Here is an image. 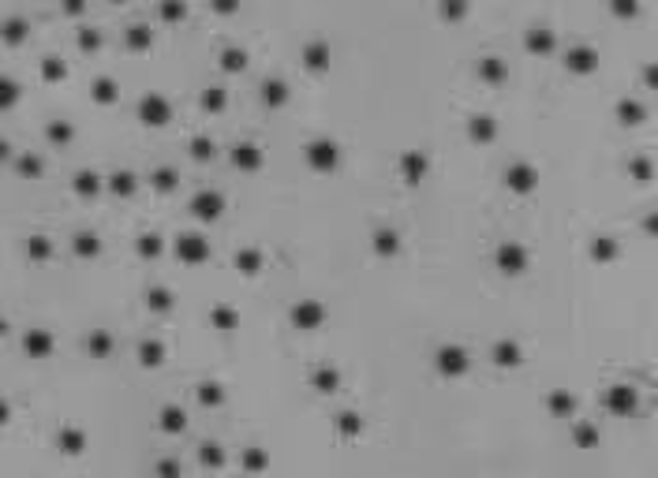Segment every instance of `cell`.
Listing matches in <instances>:
<instances>
[{
  "label": "cell",
  "mask_w": 658,
  "mask_h": 478,
  "mask_svg": "<svg viewBox=\"0 0 658 478\" xmlns=\"http://www.w3.org/2000/svg\"><path fill=\"white\" fill-rule=\"evenodd\" d=\"M396 172H401V180L408 183V187H415L419 180H427V172H430V157L423 154V150H404V154H401V165H396Z\"/></svg>",
  "instance_id": "cell-11"
},
{
  "label": "cell",
  "mask_w": 658,
  "mask_h": 478,
  "mask_svg": "<svg viewBox=\"0 0 658 478\" xmlns=\"http://www.w3.org/2000/svg\"><path fill=\"white\" fill-rule=\"evenodd\" d=\"M221 213H224V194L221 191H195L191 194V217H195L199 224L217 221Z\"/></svg>",
  "instance_id": "cell-7"
},
{
  "label": "cell",
  "mask_w": 658,
  "mask_h": 478,
  "mask_svg": "<svg viewBox=\"0 0 658 478\" xmlns=\"http://www.w3.org/2000/svg\"><path fill=\"white\" fill-rule=\"evenodd\" d=\"M475 75H479V82H487V86H501L505 79H509V60L487 52V57L475 64Z\"/></svg>",
  "instance_id": "cell-15"
},
{
  "label": "cell",
  "mask_w": 658,
  "mask_h": 478,
  "mask_svg": "<svg viewBox=\"0 0 658 478\" xmlns=\"http://www.w3.org/2000/svg\"><path fill=\"white\" fill-rule=\"evenodd\" d=\"M86 352H90L94 358H109L113 355V336L105 333V329L90 333V336H86Z\"/></svg>",
  "instance_id": "cell-40"
},
{
  "label": "cell",
  "mask_w": 658,
  "mask_h": 478,
  "mask_svg": "<svg viewBox=\"0 0 658 478\" xmlns=\"http://www.w3.org/2000/svg\"><path fill=\"white\" fill-rule=\"evenodd\" d=\"M165 340H157V336H146V340H138L135 347V358H138V366H146V370H157L161 363H165Z\"/></svg>",
  "instance_id": "cell-17"
},
{
  "label": "cell",
  "mask_w": 658,
  "mask_h": 478,
  "mask_svg": "<svg viewBox=\"0 0 658 478\" xmlns=\"http://www.w3.org/2000/svg\"><path fill=\"white\" fill-rule=\"evenodd\" d=\"M45 135H49L52 146H68L75 131H71V124H64V120H52V124L45 127Z\"/></svg>",
  "instance_id": "cell-48"
},
{
  "label": "cell",
  "mask_w": 658,
  "mask_h": 478,
  "mask_svg": "<svg viewBox=\"0 0 658 478\" xmlns=\"http://www.w3.org/2000/svg\"><path fill=\"white\" fill-rule=\"evenodd\" d=\"M303 157H307L310 168L326 176V172H337V165H341V146L333 143V138H310Z\"/></svg>",
  "instance_id": "cell-2"
},
{
  "label": "cell",
  "mask_w": 658,
  "mask_h": 478,
  "mask_svg": "<svg viewBox=\"0 0 658 478\" xmlns=\"http://www.w3.org/2000/svg\"><path fill=\"white\" fill-rule=\"evenodd\" d=\"M19 172H23V176H41V157L38 154H23L19 157Z\"/></svg>",
  "instance_id": "cell-57"
},
{
  "label": "cell",
  "mask_w": 658,
  "mask_h": 478,
  "mask_svg": "<svg viewBox=\"0 0 658 478\" xmlns=\"http://www.w3.org/2000/svg\"><path fill=\"white\" fill-rule=\"evenodd\" d=\"M172 251H176L183 266H202V262H210V239H202L199 232H183Z\"/></svg>",
  "instance_id": "cell-6"
},
{
  "label": "cell",
  "mask_w": 658,
  "mask_h": 478,
  "mask_svg": "<svg viewBox=\"0 0 658 478\" xmlns=\"http://www.w3.org/2000/svg\"><path fill=\"white\" fill-rule=\"evenodd\" d=\"M64 75H68L64 60H57V57H45V60H41V79H45V82H60Z\"/></svg>",
  "instance_id": "cell-50"
},
{
  "label": "cell",
  "mask_w": 658,
  "mask_h": 478,
  "mask_svg": "<svg viewBox=\"0 0 658 478\" xmlns=\"http://www.w3.org/2000/svg\"><path fill=\"white\" fill-rule=\"evenodd\" d=\"M79 49H83V52H98V49H101V30L83 27V30H79Z\"/></svg>",
  "instance_id": "cell-54"
},
{
  "label": "cell",
  "mask_w": 658,
  "mask_h": 478,
  "mask_svg": "<svg viewBox=\"0 0 658 478\" xmlns=\"http://www.w3.org/2000/svg\"><path fill=\"white\" fill-rule=\"evenodd\" d=\"M434 366H438L441 377H464L471 370V355H468V347H460V344H441L434 352Z\"/></svg>",
  "instance_id": "cell-3"
},
{
  "label": "cell",
  "mask_w": 658,
  "mask_h": 478,
  "mask_svg": "<svg viewBox=\"0 0 658 478\" xmlns=\"http://www.w3.org/2000/svg\"><path fill=\"white\" fill-rule=\"evenodd\" d=\"M23 347H27L30 358H49L52 355V333L49 329H30L23 336Z\"/></svg>",
  "instance_id": "cell-24"
},
{
  "label": "cell",
  "mask_w": 658,
  "mask_h": 478,
  "mask_svg": "<svg viewBox=\"0 0 658 478\" xmlns=\"http://www.w3.org/2000/svg\"><path fill=\"white\" fill-rule=\"evenodd\" d=\"M546 407H550V415L554 419H573L576 415V396L568 393V389H554L546 400Z\"/></svg>",
  "instance_id": "cell-27"
},
{
  "label": "cell",
  "mask_w": 658,
  "mask_h": 478,
  "mask_svg": "<svg viewBox=\"0 0 658 478\" xmlns=\"http://www.w3.org/2000/svg\"><path fill=\"white\" fill-rule=\"evenodd\" d=\"M438 15L445 19V23H464V19H468V0H441Z\"/></svg>",
  "instance_id": "cell-45"
},
{
  "label": "cell",
  "mask_w": 658,
  "mask_h": 478,
  "mask_svg": "<svg viewBox=\"0 0 658 478\" xmlns=\"http://www.w3.org/2000/svg\"><path fill=\"white\" fill-rule=\"evenodd\" d=\"M613 113H617V124H621V127H640L643 120H647V105L636 101V97H621Z\"/></svg>",
  "instance_id": "cell-22"
},
{
  "label": "cell",
  "mask_w": 658,
  "mask_h": 478,
  "mask_svg": "<svg viewBox=\"0 0 658 478\" xmlns=\"http://www.w3.org/2000/svg\"><path fill=\"white\" fill-rule=\"evenodd\" d=\"M90 97H94L98 105H116V101H120V86H116V79H109V75H101V79L94 82Z\"/></svg>",
  "instance_id": "cell-35"
},
{
  "label": "cell",
  "mask_w": 658,
  "mask_h": 478,
  "mask_svg": "<svg viewBox=\"0 0 658 478\" xmlns=\"http://www.w3.org/2000/svg\"><path fill=\"white\" fill-rule=\"evenodd\" d=\"M157 471L161 475H180V463L176 460H165V463H157Z\"/></svg>",
  "instance_id": "cell-60"
},
{
  "label": "cell",
  "mask_w": 658,
  "mask_h": 478,
  "mask_svg": "<svg viewBox=\"0 0 658 478\" xmlns=\"http://www.w3.org/2000/svg\"><path fill=\"white\" fill-rule=\"evenodd\" d=\"M613 19H636L640 15V0H610Z\"/></svg>",
  "instance_id": "cell-51"
},
{
  "label": "cell",
  "mask_w": 658,
  "mask_h": 478,
  "mask_svg": "<svg viewBox=\"0 0 658 478\" xmlns=\"http://www.w3.org/2000/svg\"><path fill=\"white\" fill-rule=\"evenodd\" d=\"M8 415H12V407H8L4 400H0V426H4V422H8Z\"/></svg>",
  "instance_id": "cell-61"
},
{
  "label": "cell",
  "mask_w": 658,
  "mask_h": 478,
  "mask_svg": "<svg viewBox=\"0 0 658 478\" xmlns=\"http://www.w3.org/2000/svg\"><path fill=\"white\" fill-rule=\"evenodd\" d=\"M494 266H498L501 277H524L527 266H531V254H527L524 243H513V239H505L498 251H494Z\"/></svg>",
  "instance_id": "cell-1"
},
{
  "label": "cell",
  "mask_w": 658,
  "mask_h": 478,
  "mask_svg": "<svg viewBox=\"0 0 658 478\" xmlns=\"http://www.w3.org/2000/svg\"><path fill=\"white\" fill-rule=\"evenodd\" d=\"M60 449L68 456H79L86 449V433L83 430H60Z\"/></svg>",
  "instance_id": "cell-47"
},
{
  "label": "cell",
  "mask_w": 658,
  "mask_h": 478,
  "mask_svg": "<svg viewBox=\"0 0 658 478\" xmlns=\"http://www.w3.org/2000/svg\"><path fill=\"white\" fill-rule=\"evenodd\" d=\"M199 463H202V467H213V471H221V467H224L221 444H217V441H206V444H202V449H199Z\"/></svg>",
  "instance_id": "cell-46"
},
{
  "label": "cell",
  "mask_w": 658,
  "mask_h": 478,
  "mask_svg": "<svg viewBox=\"0 0 658 478\" xmlns=\"http://www.w3.org/2000/svg\"><path fill=\"white\" fill-rule=\"evenodd\" d=\"M27 254L34 258V262H45V258L52 254V243H49L45 236H34V239H30V243H27Z\"/></svg>",
  "instance_id": "cell-53"
},
{
  "label": "cell",
  "mask_w": 658,
  "mask_h": 478,
  "mask_svg": "<svg viewBox=\"0 0 658 478\" xmlns=\"http://www.w3.org/2000/svg\"><path fill=\"white\" fill-rule=\"evenodd\" d=\"M565 71L568 75H595L599 71V49L595 45H568L565 49Z\"/></svg>",
  "instance_id": "cell-10"
},
{
  "label": "cell",
  "mask_w": 658,
  "mask_h": 478,
  "mask_svg": "<svg viewBox=\"0 0 658 478\" xmlns=\"http://www.w3.org/2000/svg\"><path fill=\"white\" fill-rule=\"evenodd\" d=\"M135 251H138V258H161V251H165V239H161L157 232H143V236H138V243H135Z\"/></svg>",
  "instance_id": "cell-41"
},
{
  "label": "cell",
  "mask_w": 658,
  "mask_h": 478,
  "mask_svg": "<svg viewBox=\"0 0 658 478\" xmlns=\"http://www.w3.org/2000/svg\"><path fill=\"white\" fill-rule=\"evenodd\" d=\"M371 251L378 254V258H396V254H401V232H396V228H374Z\"/></svg>",
  "instance_id": "cell-18"
},
{
  "label": "cell",
  "mask_w": 658,
  "mask_h": 478,
  "mask_svg": "<svg viewBox=\"0 0 658 478\" xmlns=\"http://www.w3.org/2000/svg\"><path fill=\"white\" fill-rule=\"evenodd\" d=\"M169 120H172V105H169L161 94L138 97V124H146V127H165Z\"/></svg>",
  "instance_id": "cell-9"
},
{
  "label": "cell",
  "mask_w": 658,
  "mask_h": 478,
  "mask_svg": "<svg viewBox=\"0 0 658 478\" xmlns=\"http://www.w3.org/2000/svg\"><path fill=\"white\" fill-rule=\"evenodd\" d=\"M232 262H236V269H240L243 277H258V273H262V266H266V258H262L258 247H240Z\"/></svg>",
  "instance_id": "cell-25"
},
{
  "label": "cell",
  "mask_w": 658,
  "mask_h": 478,
  "mask_svg": "<svg viewBox=\"0 0 658 478\" xmlns=\"http://www.w3.org/2000/svg\"><path fill=\"white\" fill-rule=\"evenodd\" d=\"M150 45H154V30H150L146 23L127 27V49L131 52H150Z\"/></svg>",
  "instance_id": "cell-36"
},
{
  "label": "cell",
  "mask_w": 658,
  "mask_h": 478,
  "mask_svg": "<svg viewBox=\"0 0 658 478\" xmlns=\"http://www.w3.org/2000/svg\"><path fill=\"white\" fill-rule=\"evenodd\" d=\"M288 321H292L299 333H315V329H322V321H326V307H322L318 299H299V303H292V310H288Z\"/></svg>",
  "instance_id": "cell-4"
},
{
  "label": "cell",
  "mask_w": 658,
  "mask_h": 478,
  "mask_svg": "<svg viewBox=\"0 0 658 478\" xmlns=\"http://www.w3.org/2000/svg\"><path fill=\"white\" fill-rule=\"evenodd\" d=\"M19 101V86L12 79H0V108H12Z\"/></svg>",
  "instance_id": "cell-56"
},
{
  "label": "cell",
  "mask_w": 658,
  "mask_h": 478,
  "mask_svg": "<svg viewBox=\"0 0 658 478\" xmlns=\"http://www.w3.org/2000/svg\"><path fill=\"white\" fill-rule=\"evenodd\" d=\"M199 101L206 113H224V108H229V90H224V86H206Z\"/></svg>",
  "instance_id": "cell-38"
},
{
  "label": "cell",
  "mask_w": 658,
  "mask_h": 478,
  "mask_svg": "<svg viewBox=\"0 0 658 478\" xmlns=\"http://www.w3.org/2000/svg\"><path fill=\"white\" fill-rule=\"evenodd\" d=\"M191 157L195 161H213V138H206V135L191 138Z\"/></svg>",
  "instance_id": "cell-52"
},
{
  "label": "cell",
  "mask_w": 658,
  "mask_h": 478,
  "mask_svg": "<svg viewBox=\"0 0 658 478\" xmlns=\"http://www.w3.org/2000/svg\"><path fill=\"white\" fill-rule=\"evenodd\" d=\"M329 60H333V49L329 41H307L303 49H299V64L310 71V75H322L329 71Z\"/></svg>",
  "instance_id": "cell-12"
},
{
  "label": "cell",
  "mask_w": 658,
  "mask_h": 478,
  "mask_svg": "<svg viewBox=\"0 0 658 478\" xmlns=\"http://www.w3.org/2000/svg\"><path fill=\"white\" fill-rule=\"evenodd\" d=\"M71 247H75V254H79V258H98V254H101V239H98V232H75Z\"/></svg>",
  "instance_id": "cell-37"
},
{
  "label": "cell",
  "mask_w": 658,
  "mask_h": 478,
  "mask_svg": "<svg viewBox=\"0 0 658 478\" xmlns=\"http://www.w3.org/2000/svg\"><path fill=\"white\" fill-rule=\"evenodd\" d=\"M0 38H4V45H23V41L30 38V27L23 23V19H8L4 30H0Z\"/></svg>",
  "instance_id": "cell-43"
},
{
  "label": "cell",
  "mask_w": 658,
  "mask_h": 478,
  "mask_svg": "<svg viewBox=\"0 0 658 478\" xmlns=\"http://www.w3.org/2000/svg\"><path fill=\"white\" fill-rule=\"evenodd\" d=\"M113 4H124V0H113Z\"/></svg>",
  "instance_id": "cell-64"
},
{
  "label": "cell",
  "mask_w": 658,
  "mask_h": 478,
  "mask_svg": "<svg viewBox=\"0 0 658 478\" xmlns=\"http://www.w3.org/2000/svg\"><path fill=\"white\" fill-rule=\"evenodd\" d=\"M573 441L580 444V449H595V444H599V426H591V422H580V426L573 430Z\"/></svg>",
  "instance_id": "cell-49"
},
{
  "label": "cell",
  "mask_w": 658,
  "mask_h": 478,
  "mask_svg": "<svg viewBox=\"0 0 658 478\" xmlns=\"http://www.w3.org/2000/svg\"><path fill=\"white\" fill-rule=\"evenodd\" d=\"M232 165L240 172H258L262 168V150H258V143H236L232 146Z\"/></svg>",
  "instance_id": "cell-20"
},
{
  "label": "cell",
  "mask_w": 658,
  "mask_h": 478,
  "mask_svg": "<svg viewBox=\"0 0 658 478\" xmlns=\"http://www.w3.org/2000/svg\"><path fill=\"white\" fill-rule=\"evenodd\" d=\"M524 49L531 52V57H554L557 52V34L550 27H531L524 34Z\"/></svg>",
  "instance_id": "cell-13"
},
{
  "label": "cell",
  "mask_w": 658,
  "mask_h": 478,
  "mask_svg": "<svg viewBox=\"0 0 658 478\" xmlns=\"http://www.w3.org/2000/svg\"><path fill=\"white\" fill-rule=\"evenodd\" d=\"M157 426H161V433H172V437H176V433L187 430V411L180 404H165L157 411Z\"/></svg>",
  "instance_id": "cell-21"
},
{
  "label": "cell",
  "mask_w": 658,
  "mask_h": 478,
  "mask_svg": "<svg viewBox=\"0 0 658 478\" xmlns=\"http://www.w3.org/2000/svg\"><path fill=\"white\" fill-rule=\"evenodd\" d=\"M64 12H68V15H83L86 12V0H64Z\"/></svg>",
  "instance_id": "cell-59"
},
{
  "label": "cell",
  "mask_w": 658,
  "mask_h": 478,
  "mask_svg": "<svg viewBox=\"0 0 658 478\" xmlns=\"http://www.w3.org/2000/svg\"><path fill=\"white\" fill-rule=\"evenodd\" d=\"M210 329H217V333L240 329V310L229 307V303H217V307H210Z\"/></svg>",
  "instance_id": "cell-23"
},
{
  "label": "cell",
  "mask_w": 658,
  "mask_h": 478,
  "mask_svg": "<svg viewBox=\"0 0 658 478\" xmlns=\"http://www.w3.org/2000/svg\"><path fill=\"white\" fill-rule=\"evenodd\" d=\"M195 396H199V404H202V407H221V404H224V389H221V382H199Z\"/></svg>",
  "instance_id": "cell-39"
},
{
  "label": "cell",
  "mask_w": 658,
  "mask_h": 478,
  "mask_svg": "<svg viewBox=\"0 0 658 478\" xmlns=\"http://www.w3.org/2000/svg\"><path fill=\"white\" fill-rule=\"evenodd\" d=\"M146 310H150V314H169V310H172V291H169L165 284L146 288Z\"/></svg>",
  "instance_id": "cell-34"
},
{
  "label": "cell",
  "mask_w": 658,
  "mask_h": 478,
  "mask_svg": "<svg viewBox=\"0 0 658 478\" xmlns=\"http://www.w3.org/2000/svg\"><path fill=\"white\" fill-rule=\"evenodd\" d=\"M71 187H75L79 198H94V194L101 191V176H98V172H90V168H83V172H75Z\"/></svg>",
  "instance_id": "cell-32"
},
{
  "label": "cell",
  "mask_w": 658,
  "mask_h": 478,
  "mask_svg": "<svg viewBox=\"0 0 658 478\" xmlns=\"http://www.w3.org/2000/svg\"><path fill=\"white\" fill-rule=\"evenodd\" d=\"M606 411H610V415H617V419L636 415V411H640V393H636L632 385H624V382L610 385L606 389Z\"/></svg>",
  "instance_id": "cell-5"
},
{
  "label": "cell",
  "mask_w": 658,
  "mask_h": 478,
  "mask_svg": "<svg viewBox=\"0 0 658 478\" xmlns=\"http://www.w3.org/2000/svg\"><path fill=\"white\" fill-rule=\"evenodd\" d=\"M221 71L224 75H240L243 68H247V49H240V45H229V49H221Z\"/></svg>",
  "instance_id": "cell-33"
},
{
  "label": "cell",
  "mask_w": 658,
  "mask_h": 478,
  "mask_svg": "<svg viewBox=\"0 0 658 478\" xmlns=\"http://www.w3.org/2000/svg\"><path fill=\"white\" fill-rule=\"evenodd\" d=\"M4 157H8V143L0 138V161H4Z\"/></svg>",
  "instance_id": "cell-62"
},
{
  "label": "cell",
  "mask_w": 658,
  "mask_h": 478,
  "mask_svg": "<svg viewBox=\"0 0 658 478\" xmlns=\"http://www.w3.org/2000/svg\"><path fill=\"white\" fill-rule=\"evenodd\" d=\"M468 138L475 146H490L494 138H498V120L487 116V113H475V116L468 120Z\"/></svg>",
  "instance_id": "cell-16"
},
{
  "label": "cell",
  "mask_w": 658,
  "mask_h": 478,
  "mask_svg": "<svg viewBox=\"0 0 658 478\" xmlns=\"http://www.w3.org/2000/svg\"><path fill=\"white\" fill-rule=\"evenodd\" d=\"M587 254H591V262H599V266H610V262H617V254H621V243L613 236H595L591 239V247H587Z\"/></svg>",
  "instance_id": "cell-19"
},
{
  "label": "cell",
  "mask_w": 658,
  "mask_h": 478,
  "mask_svg": "<svg viewBox=\"0 0 658 478\" xmlns=\"http://www.w3.org/2000/svg\"><path fill=\"white\" fill-rule=\"evenodd\" d=\"M629 180L636 187H651L655 180V161L651 157H629Z\"/></svg>",
  "instance_id": "cell-31"
},
{
  "label": "cell",
  "mask_w": 658,
  "mask_h": 478,
  "mask_svg": "<svg viewBox=\"0 0 658 478\" xmlns=\"http://www.w3.org/2000/svg\"><path fill=\"white\" fill-rule=\"evenodd\" d=\"M337 433H341L344 441L359 437V433H363V419L355 415V411H341V415H337Z\"/></svg>",
  "instance_id": "cell-42"
},
{
  "label": "cell",
  "mask_w": 658,
  "mask_h": 478,
  "mask_svg": "<svg viewBox=\"0 0 658 478\" xmlns=\"http://www.w3.org/2000/svg\"><path fill=\"white\" fill-rule=\"evenodd\" d=\"M490 358H494V366L498 370H516V366L524 363V347L516 344V340H494V347H490Z\"/></svg>",
  "instance_id": "cell-14"
},
{
  "label": "cell",
  "mask_w": 658,
  "mask_h": 478,
  "mask_svg": "<svg viewBox=\"0 0 658 478\" xmlns=\"http://www.w3.org/2000/svg\"><path fill=\"white\" fill-rule=\"evenodd\" d=\"M210 12H217V15H236V12H240V0H210Z\"/></svg>",
  "instance_id": "cell-58"
},
{
  "label": "cell",
  "mask_w": 658,
  "mask_h": 478,
  "mask_svg": "<svg viewBox=\"0 0 658 478\" xmlns=\"http://www.w3.org/2000/svg\"><path fill=\"white\" fill-rule=\"evenodd\" d=\"M116 198H131V194L138 191V180H135V172H127V168H120V172H113L109 176V183H105Z\"/></svg>",
  "instance_id": "cell-30"
},
{
  "label": "cell",
  "mask_w": 658,
  "mask_h": 478,
  "mask_svg": "<svg viewBox=\"0 0 658 478\" xmlns=\"http://www.w3.org/2000/svg\"><path fill=\"white\" fill-rule=\"evenodd\" d=\"M150 187H154L157 194H172L180 187V172L172 168V165H161V168H154L150 172Z\"/></svg>",
  "instance_id": "cell-29"
},
{
  "label": "cell",
  "mask_w": 658,
  "mask_h": 478,
  "mask_svg": "<svg viewBox=\"0 0 658 478\" xmlns=\"http://www.w3.org/2000/svg\"><path fill=\"white\" fill-rule=\"evenodd\" d=\"M157 15H161V23H183L187 19V4L183 0H161Z\"/></svg>",
  "instance_id": "cell-44"
},
{
  "label": "cell",
  "mask_w": 658,
  "mask_h": 478,
  "mask_svg": "<svg viewBox=\"0 0 658 478\" xmlns=\"http://www.w3.org/2000/svg\"><path fill=\"white\" fill-rule=\"evenodd\" d=\"M8 333V325H4V318H0V336H4Z\"/></svg>",
  "instance_id": "cell-63"
},
{
  "label": "cell",
  "mask_w": 658,
  "mask_h": 478,
  "mask_svg": "<svg viewBox=\"0 0 658 478\" xmlns=\"http://www.w3.org/2000/svg\"><path fill=\"white\" fill-rule=\"evenodd\" d=\"M240 463H243V471H266V467H269L266 452H258V449H247Z\"/></svg>",
  "instance_id": "cell-55"
},
{
  "label": "cell",
  "mask_w": 658,
  "mask_h": 478,
  "mask_svg": "<svg viewBox=\"0 0 658 478\" xmlns=\"http://www.w3.org/2000/svg\"><path fill=\"white\" fill-rule=\"evenodd\" d=\"M288 97H292V90H288V82H285V79H266V82H262V105H269V108H285V105H288Z\"/></svg>",
  "instance_id": "cell-28"
},
{
  "label": "cell",
  "mask_w": 658,
  "mask_h": 478,
  "mask_svg": "<svg viewBox=\"0 0 658 478\" xmlns=\"http://www.w3.org/2000/svg\"><path fill=\"white\" fill-rule=\"evenodd\" d=\"M505 187L513 194H531L538 187V168L531 161H513V165L505 168Z\"/></svg>",
  "instance_id": "cell-8"
},
{
  "label": "cell",
  "mask_w": 658,
  "mask_h": 478,
  "mask_svg": "<svg viewBox=\"0 0 658 478\" xmlns=\"http://www.w3.org/2000/svg\"><path fill=\"white\" fill-rule=\"evenodd\" d=\"M310 389L322 393V396H333L341 389V370L337 366H318V370L310 374Z\"/></svg>",
  "instance_id": "cell-26"
}]
</instances>
